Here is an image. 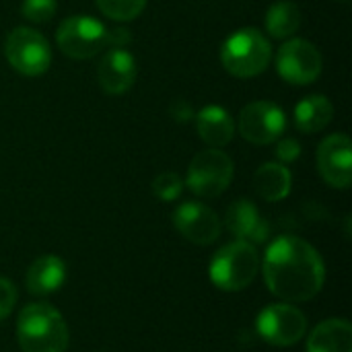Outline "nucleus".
Returning a JSON list of instances; mask_svg holds the SVG:
<instances>
[{
	"instance_id": "f257e3e1",
	"label": "nucleus",
	"mask_w": 352,
	"mask_h": 352,
	"mask_svg": "<svg viewBox=\"0 0 352 352\" xmlns=\"http://www.w3.org/2000/svg\"><path fill=\"white\" fill-rule=\"evenodd\" d=\"M262 272L268 291L285 303L314 299L326 280L320 252L297 235H280L266 248Z\"/></svg>"
},
{
	"instance_id": "f03ea898",
	"label": "nucleus",
	"mask_w": 352,
	"mask_h": 352,
	"mask_svg": "<svg viewBox=\"0 0 352 352\" xmlns=\"http://www.w3.org/2000/svg\"><path fill=\"white\" fill-rule=\"evenodd\" d=\"M16 340L23 352H66L68 326L50 303H29L19 314Z\"/></svg>"
},
{
	"instance_id": "7ed1b4c3",
	"label": "nucleus",
	"mask_w": 352,
	"mask_h": 352,
	"mask_svg": "<svg viewBox=\"0 0 352 352\" xmlns=\"http://www.w3.org/2000/svg\"><path fill=\"white\" fill-rule=\"evenodd\" d=\"M260 270V256L254 243L235 239L223 245L210 260V280L217 289L235 293L248 289Z\"/></svg>"
},
{
	"instance_id": "20e7f679",
	"label": "nucleus",
	"mask_w": 352,
	"mask_h": 352,
	"mask_svg": "<svg viewBox=\"0 0 352 352\" xmlns=\"http://www.w3.org/2000/svg\"><path fill=\"white\" fill-rule=\"evenodd\" d=\"M272 58V45L268 37L254 29L245 27L231 33L221 47V62L225 70L237 78H252L262 74Z\"/></svg>"
},
{
	"instance_id": "39448f33",
	"label": "nucleus",
	"mask_w": 352,
	"mask_h": 352,
	"mask_svg": "<svg viewBox=\"0 0 352 352\" xmlns=\"http://www.w3.org/2000/svg\"><path fill=\"white\" fill-rule=\"evenodd\" d=\"M233 173L235 167L227 153L221 148H206L192 159L186 184L198 198H217L229 188Z\"/></svg>"
},
{
	"instance_id": "423d86ee",
	"label": "nucleus",
	"mask_w": 352,
	"mask_h": 352,
	"mask_svg": "<svg viewBox=\"0 0 352 352\" xmlns=\"http://www.w3.org/2000/svg\"><path fill=\"white\" fill-rule=\"evenodd\" d=\"M4 56L8 64L23 76H39L52 64V50L47 39L29 27H16L4 41Z\"/></svg>"
},
{
	"instance_id": "0eeeda50",
	"label": "nucleus",
	"mask_w": 352,
	"mask_h": 352,
	"mask_svg": "<svg viewBox=\"0 0 352 352\" xmlns=\"http://www.w3.org/2000/svg\"><path fill=\"white\" fill-rule=\"evenodd\" d=\"M107 27L87 14H74L60 23L58 27V47L62 54L74 60H87L101 52L105 45Z\"/></svg>"
},
{
	"instance_id": "6e6552de",
	"label": "nucleus",
	"mask_w": 352,
	"mask_h": 352,
	"mask_svg": "<svg viewBox=\"0 0 352 352\" xmlns=\"http://www.w3.org/2000/svg\"><path fill=\"white\" fill-rule=\"evenodd\" d=\"M256 330L264 342L272 346H293L307 332V318L289 303H274L260 311Z\"/></svg>"
},
{
	"instance_id": "1a4fd4ad",
	"label": "nucleus",
	"mask_w": 352,
	"mask_h": 352,
	"mask_svg": "<svg viewBox=\"0 0 352 352\" xmlns=\"http://www.w3.org/2000/svg\"><path fill=\"white\" fill-rule=\"evenodd\" d=\"M322 54L307 39H289L276 56V70L291 85H311L322 74Z\"/></svg>"
},
{
	"instance_id": "9d476101",
	"label": "nucleus",
	"mask_w": 352,
	"mask_h": 352,
	"mask_svg": "<svg viewBox=\"0 0 352 352\" xmlns=\"http://www.w3.org/2000/svg\"><path fill=\"white\" fill-rule=\"evenodd\" d=\"M287 130L285 111L272 101H254L239 113V134L252 144L276 142Z\"/></svg>"
},
{
	"instance_id": "9b49d317",
	"label": "nucleus",
	"mask_w": 352,
	"mask_h": 352,
	"mask_svg": "<svg viewBox=\"0 0 352 352\" xmlns=\"http://www.w3.org/2000/svg\"><path fill=\"white\" fill-rule=\"evenodd\" d=\"M318 171L332 188L346 190L352 184V144L346 134H332L318 146Z\"/></svg>"
},
{
	"instance_id": "f8f14e48",
	"label": "nucleus",
	"mask_w": 352,
	"mask_h": 352,
	"mask_svg": "<svg viewBox=\"0 0 352 352\" xmlns=\"http://www.w3.org/2000/svg\"><path fill=\"white\" fill-rule=\"evenodd\" d=\"M173 225L179 235L196 245H210L221 235V219L202 202H184L173 212Z\"/></svg>"
},
{
	"instance_id": "ddd939ff",
	"label": "nucleus",
	"mask_w": 352,
	"mask_h": 352,
	"mask_svg": "<svg viewBox=\"0 0 352 352\" xmlns=\"http://www.w3.org/2000/svg\"><path fill=\"white\" fill-rule=\"evenodd\" d=\"M97 78L107 95H122L136 80V60L126 47H111L99 62Z\"/></svg>"
},
{
	"instance_id": "4468645a",
	"label": "nucleus",
	"mask_w": 352,
	"mask_h": 352,
	"mask_svg": "<svg viewBox=\"0 0 352 352\" xmlns=\"http://www.w3.org/2000/svg\"><path fill=\"white\" fill-rule=\"evenodd\" d=\"M227 229L233 237L250 243H264L268 239L270 227L268 223L260 217L258 208L250 200H237L229 206L227 217H225Z\"/></svg>"
},
{
	"instance_id": "2eb2a0df",
	"label": "nucleus",
	"mask_w": 352,
	"mask_h": 352,
	"mask_svg": "<svg viewBox=\"0 0 352 352\" xmlns=\"http://www.w3.org/2000/svg\"><path fill=\"white\" fill-rule=\"evenodd\" d=\"M198 136L210 148H223L233 140L235 134V120L231 113L221 105H206L196 116Z\"/></svg>"
},
{
	"instance_id": "dca6fc26",
	"label": "nucleus",
	"mask_w": 352,
	"mask_h": 352,
	"mask_svg": "<svg viewBox=\"0 0 352 352\" xmlns=\"http://www.w3.org/2000/svg\"><path fill=\"white\" fill-rule=\"evenodd\" d=\"M66 280V264L54 254L39 256L27 270V289L31 295H52L60 291Z\"/></svg>"
},
{
	"instance_id": "f3484780",
	"label": "nucleus",
	"mask_w": 352,
	"mask_h": 352,
	"mask_svg": "<svg viewBox=\"0 0 352 352\" xmlns=\"http://www.w3.org/2000/svg\"><path fill=\"white\" fill-rule=\"evenodd\" d=\"M307 352H352V326L344 318L324 320L307 338Z\"/></svg>"
},
{
	"instance_id": "a211bd4d",
	"label": "nucleus",
	"mask_w": 352,
	"mask_h": 352,
	"mask_svg": "<svg viewBox=\"0 0 352 352\" xmlns=\"http://www.w3.org/2000/svg\"><path fill=\"white\" fill-rule=\"evenodd\" d=\"M293 177L283 163H264L254 175V190L266 202H280L291 194Z\"/></svg>"
},
{
	"instance_id": "6ab92c4d",
	"label": "nucleus",
	"mask_w": 352,
	"mask_h": 352,
	"mask_svg": "<svg viewBox=\"0 0 352 352\" xmlns=\"http://www.w3.org/2000/svg\"><path fill=\"white\" fill-rule=\"evenodd\" d=\"M334 116V105L326 95H309L301 99L295 107V124L305 134H316L324 130Z\"/></svg>"
},
{
	"instance_id": "aec40b11",
	"label": "nucleus",
	"mask_w": 352,
	"mask_h": 352,
	"mask_svg": "<svg viewBox=\"0 0 352 352\" xmlns=\"http://www.w3.org/2000/svg\"><path fill=\"white\" fill-rule=\"evenodd\" d=\"M301 27V10L287 0L274 2L266 12V31L274 39H287Z\"/></svg>"
},
{
	"instance_id": "412c9836",
	"label": "nucleus",
	"mask_w": 352,
	"mask_h": 352,
	"mask_svg": "<svg viewBox=\"0 0 352 352\" xmlns=\"http://www.w3.org/2000/svg\"><path fill=\"white\" fill-rule=\"evenodd\" d=\"M97 6L113 21H132L144 10L146 0H97Z\"/></svg>"
},
{
	"instance_id": "4be33fe9",
	"label": "nucleus",
	"mask_w": 352,
	"mask_h": 352,
	"mask_svg": "<svg viewBox=\"0 0 352 352\" xmlns=\"http://www.w3.org/2000/svg\"><path fill=\"white\" fill-rule=\"evenodd\" d=\"M182 192H184V182L177 173L165 171V173L157 175L153 182V194L163 202L177 200L182 196Z\"/></svg>"
},
{
	"instance_id": "5701e85b",
	"label": "nucleus",
	"mask_w": 352,
	"mask_h": 352,
	"mask_svg": "<svg viewBox=\"0 0 352 352\" xmlns=\"http://www.w3.org/2000/svg\"><path fill=\"white\" fill-rule=\"evenodd\" d=\"M56 0H23L21 12L31 23H47L56 14Z\"/></svg>"
},
{
	"instance_id": "b1692460",
	"label": "nucleus",
	"mask_w": 352,
	"mask_h": 352,
	"mask_svg": "<svg viewBox=\"0 0 352 352\" xmlns=\"http://www.w3.org/2000/svg\"><path fill=\"white\" fill-rule=\"evenodd\" d=\"M16 297H19L16 287L10 280L0 278V322L6 320L12 314V309L16 305Z\"/></svg>"
},
{
	"instance_id": "393cba45",
	"label": "nucleus",
	"mask_w": 352,
	"mask_h": 352,
	"mask_svg": "<svg viewBox=\"0 0 352 352\" xmlns=\"http://www.w3.org/2000/svg\"><path fill=\"white\" fill-rule=\"evenodd\" d=\"M276 157L280 159V163H293L301 157V144L295 138H285L276 146Z\"/></svg>"
},
{
	"instance_id": "a878e982",
	"label": "nucleus",
	"mask_w": 352,
	"mask_h": 352,
	"mask_svg": "<svg viewBox=\"0 0 352 352\" xmlns=\"http://www.w3.org/2000/svg\"><path fill=\"white\" fill-rule=\"evenodd\" d=\"M105 43H109L111 47H126L130 43V31L128 29H107V37Z\"/></svg>"
},
{
	"instance_id": "bb28decb",
	"label": "nucleus",
	"mask_w": 352,
	"mask_h": 352,
	"mask_svg": "<svg viewBox=\"0 0 352 352\" xmlns=\"http://www.w3.org/2000/svg\"><path fill=\"white\" fill-rule=\"evenodd\" d=\"M171 116H173L177 122H186V120L192 118V107H190L186 101H175V103L171 105Z\"/></svg>"
},
{
	"instance_id": "cd10ccee",
	"label": "nucleus",
	"mask_w": 352,
	"mask_h": 352,
	"mask_svg": "<svg viewBox=\"0 0 352 352\" xmlns=\"http://www.w3.org/2000/svg\"><path fill=\"white\" fill-rule=\"evenodd\" d=\"M340 2H346V0H340Z\"/></svg>"
}]
</instances>
